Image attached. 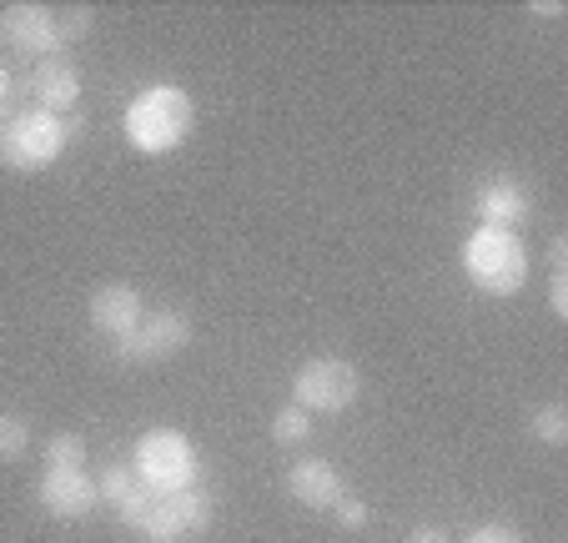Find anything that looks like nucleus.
I'll return each mask as SVG.
<instances>
[{"label":"nucleus","mask_w":568,"mask_h":543,"mask_svg":"<svg viewBox=\"0 0 568 543\" xmlns=\"http://www.w3.org/2000/svg\"><path fill=\"white\" fill-rule=\"evenodd\" d=\"M121 127H126L131 151H141V157H166V151H176L192 137L196 107L182 86H151V91H141L126 107Z\"/></svg>","instance_id":"nucleus-1"},{"label":"nucleus","mask_w":568,"mask_h":543,"mask_svg":"<svg viewBox=\"0 0 568 543\" xmlns=\"http://www.w3.org/2000/svg\"><path fill=\"white\" fill-rule=\"evenodd\" d=\"M287 493L302 503V509H333L347 489H343V473H337L327 459H297L287 469Z\"/></svg>","instance_id":"nucleus-12"},{"label":"nucleus","mask_w":568,"mask_h":543,"mask_svg":"<svg viewBox=\"0 0 568 543\" xmlns=\"http://www.w3.org/2000/svg\"><path fill=\"white\" fill-rule=\"evenodd\" d=\"M91 26H97V16H91V11H71V16H61V41H65V46L81 41V36H91Z\"/></svg>","instance_id":"nucleus-21"},{"label":"nucleus","mask_w":568,"mask_h":543,"mask_svg":"<svg viewBox=\"0 0 568 543\" xmlns=\"http://www.w3.org/2000/svg\"><path fill=\"white\" fill-rule=\"evenodd\" d=\"M528 11H538V16H564V6H558V0H538V6H528Z\"/></svg>","instance_id":"nucleus-26"},{"label":"nucleus","mask_w":568,"mask_h":543,"mask_svg":"<svg viewBox=\"0 0 568 543\" xmlns=\"http://www.w3.org/2000/svg\"><path fill=\"white\" fill-rule=\"evenodd\" d=\"M0 137H6V117H0Z\"/></svg>","instance_id":"nucleus-27"},{"label":"nucleus","mask_w":568,"mask_h":543,"mask_svg":"<svg viewBox=\"0 0 568 543\" xmlns=\"http://www.w3.org/2000/svg\"><path fill=\"white\" fill-rule=\"evenodd\" d=\"M307 438H312V413H302L297 403L272 418V443L277 448H297V443H307Z\"/></svg>","instance_id":"nucleus-17"},{"label":"nucleus","mask_w":568,"mask_h":543,"mask_svg":"<svg viewBox=\"0 0 568 543\" xmlns=\"http://www.w3.org/2000/svg\"><path fill=\"white\" fill-rule=\"evenodd\" d=\"M6 101H11V71L0 66V117H6Z\"/></svg>","instance_id":"nucleus-25"},{"label":"nucleus","mask_w":568,"mask_h":543,"mask_svg":"<svg viewBox=\"0 0 568 543\" xmlns=\"http://www.w3.org/2000/svg\"><path fill=\"white\" fill-rule=\"evenodd\" d=\"M408 543H448V533H443L438 523H418V529L408 533Z\"/></svg>","instance_id":"nucleus-23"},{"label":"nucleus","mask_w":568,"mask_h":543,"mask_svg":"<svg viewBox=\"0 0 568 543\" xmlns=\"http://www.w3.org/2000/svg\"><path fill=\"white\" fill-rule=\"evenodd\" d=\"M548 308H554L558 322L568 318V278H564V272H554V282H548Z\"/></svg>","instance_id":"nucleus-22"},{"label":"nucleus","mask_w":568,"mask_h":543,"mask_svg":"<svg viewBox=\"0 0 568 543\" xmlns=\"http://www.w3.org/2000/svg\"><path fill=\"white\" fill-rule=\"evenodd\" d=\"M131 469H136L141 489H151L156 499H166V493L192 489L202 463H196V448H192L186 433H176V428H151V433H141Z\"/></svg>","instance_id":"nucleus-3"},{"label":"nucleus","mask_w":568,"mask_h":543,"mask_svg":"<svg viewBox=\"0 0 568 543\" xmlns=\"http://www.w3.org/2000/svg\"><path fill=\"white\" fill-rule=\"evenodd\" d=\"M463 272L488 298H514L528 282V247L508 227H478L463 242Z\"/></svg>","instance_id":"nucleus-2"},{"label":"nucleus","mask_w":568,"mask_h":543,"mask_svg":"<svg viewBox=\"0 0 568 543\" xmlns=\"http://www.w3.org/2000/svg\"><path fill=\"white\" fill-rule=\"evenodd\" d=\"M75 137V117H51V111H21L16 121H6L0 137V161L11 171H45L51 161H61L65 141Z\"/></svg>","instance_id":"nucleus-4"},{"label":"nucleus","mask_w":568,"mask_h":543,"mask_svg":"<svg viewBox=\"0 0 568 543\" xmlns=\"http://www.w3.org/2000/svg\"><path fill=\"white\" fill-rule=\"evenodd\" d=\"M31 97L41 101V111H51V117H65V111L81 101V71H75L71 61H41L31 76Z\"/></svg>","instance_id":"nucleus-13"},{"label":"nucleus","mask_w":568,"mask_h":543,"mask_svg":"<svg viewBox=\"0 0 568 543\" xmlns=\"http://www.w3.org/2000/svg\"><path fill=\"white\" fill-rule=\"evenodd\" d=\"M463 543H524V533L508 529V523H483V529H473Z\"/></svg>","instance_id":"nucleus-20"},{"label":"nucleus","mask_w":568,"mask_h":543,"mask_svg":"<svg viewBox=\"0 0 568 543\" xmlns=\"http://www.w3.org/2000/svg\"><path fill=\"white\" fill-rule=\"evenodd\" d=\"M97 479H91L87 469H45L41 473V509L51 513V519L61 523H75L87 519L91 509H97Z\"/></svg>","instance_id":"nucleus-9"},{"label":"nucleus","mask_w":568,"mask_h":543,"mask_svg":"<svg viewBox=\"0 0 568 543\" xmlns=\"http://www.w3.org/2000/svg\"><path fill=\"white\" fill-rule=\"evenodd\" d=\"M363 393V373L347 358H312L292 373V403L302 413H347Z\"/></svg>","instance_id":"nucleus-5"},{"label":"nucleus","mask_w":568,"mask_h":543,"mask_svg":"<svg viewBox=\"0 0 568 543\" xmlns=\"http://www.w3.org/2000/svg\"><path fill=\"white\" fill-rule=\"evenodd\" d=\"M528 207H534V197H528V187L524 181H514V177H488L478 187V197H473L478 222L483 227H508V232L528 217Z\"/></svg>","instance_id":"nucleus-11"},{"label":"nucleus","mask_w":568,"mask_h":543,"mask_svg":"<svg viewBox=\"0 0 568 543\" xmlns=\"http://www.w3.org/2000/svg\"><path fill=\"white\" fill-rule=\"evenodd\" d=\"M333 513H337V523H343L347 533L367 529V519H373V513H367V503H363V499H353V493H343V499L333 503Z\"/></svg>","instance_id":"nucleus-19"},{"label":"nucleus","mask_w":568,"mask_h":543,"mask_svg":"<svg viewBox=\"0 0 568 543\" xmlns=\"http://www.w3.org/2000/svg\"><path fill=\"white\" fill-rule=\"evenodd\" d=\"M528 433L544 448H564L568 443V408L564 403H544L534 418H528Z\"/></svg>","instance_id":"nucleus-14"},{"label":"nucleus","mask_w":568,"mask_h":543,"mask_svg":"<svg viewBox=\"0 0 568 543\" xmlns=\"http://www.w3.org/2000/svg\"><path fill=\"white\" fill-rule=\"evenodd\" d=\"M87 312H91V328L106 332V338H126V332L146 318L141 292L131 288V282H106V288H97L87 302Z\"/></svg>","instance_id":"nucleus-10"},{"label":"nucleus","mask_w":568,"mask_h":543,"mask_svg":"<svg viewBox=\"0 0 568 543\" xmlns=\"http://www.w3.org/2000/svg\"><path fill=\"white\" fill-rule=\"evenodd\" d=\"M548 262H554V272H564V267H568V242H564V237H554V242H548Z\"/></svg>","instance_id":"nucleus-24"},{"label":"nucleus","mask_w":568,"mask_h":543,"mask_svg":"<svg viewBox=\"0 0 568 543\" xmlns=\"http://www.w3.org/2000/svg\"><path fill=\"white\" fill-rule=\"evenodd\" d=\"M212 519H216L212 499L196 493V489H186V493H166V499L151 503V513L141 519L136 533L146 543H182V539H192V533L212 529Z\"/></svg>","instance_id":"nucleus-8"},{"label":"nucleus","mask_w":568,"mask_h":543,"mask_svg":"<svg viewBox=\"0 0 568 543\" xmlns=\"http://www.w3.org/2000/svg\"><path fill=\"white\" fill-rule=\"evenodd\" d=\"M192 342V318L182 308H161L146 312L126 338H116V358L121 362H166Z\"/></svg>","instance_id":"nucleus-6"},{"label":"nucleus","mask_w":568,"mask_h":543,"mask_svg":"<svg viewBox=\"0 0 568 543\" xmlns=\"http://www.w3.org/2000/svg\"><path fill=\"white\" fill-rule=\"evenodd\" d=\"M0 41L11 46L16 56H36V66L55 61V56L65 51L61 16L45 11V6H31V0H16V6L0 11Z\"/></svg>","instance_id":"nucleus-7"},{"label":"nucleus","mask_w":568,"mask_h":543,"mask_svg":"<svg viewBox=\"0 0 568 543\" xmlns=\"http://www.w3.org/2000/svg\"><path fill=\"white\" fill-rule=\"evenodd\" d=\"M131 489H141V479H136V469H126V463H111V469L97 479V493L106 503H121Z\"/></svg>","instance_id":"nucleus-18"},{"label":"nucleus","mask_w":568,"mask_h":543,"mask_svg":"<svg viewBox=\"0 0 568 543\" xmlns=\"http://www.w3.org/2000/svg\"><path fill=\"white\" fill-rule=\"evenodd\" d=\"M81 463H87V438L81 433L45 438V469H81Z\"/></svg>","instance_id":"nucleus-15"},{"label":"nucleus","mask_w":568,"mask_h":543,"mask_svg":"<svg viewBox=\"0 0 568 543\" xmlns=\"http://www.w3.org/2000/svg\"><path fill=\"white\" fill-rule=\"evenodd\" d=\"M31 453V423L21 413H0V463H16Z\"/></svg>","instance_id":"nucleus-16"}]
</instances>
